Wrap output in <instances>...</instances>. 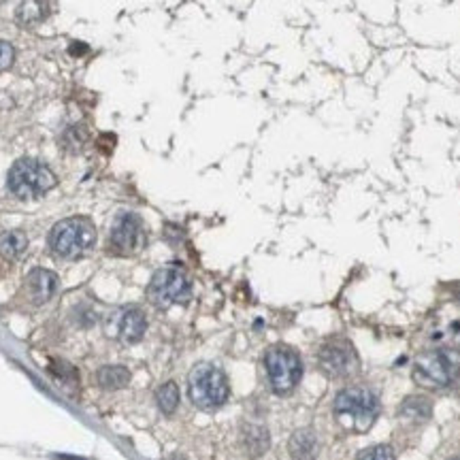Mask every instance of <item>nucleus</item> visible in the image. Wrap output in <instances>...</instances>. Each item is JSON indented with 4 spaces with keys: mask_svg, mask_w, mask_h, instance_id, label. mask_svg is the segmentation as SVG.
<instances>
[{
    "mask_svg": "<svg viewBox=\"0 0 460 460\" xmlns=\"http://www.w3.org/2000/svg\"><path fill=\"white\" fill-rule=\"evenodd\" d=\"M96 241V228L88 218H68L58 222L49 233V247L62 260L86 256Z\"/></svg>",
    "mask_w": 460,
    "mask_h": 460,
    "instance_id": "1",
    "label": "nucleus"
},
{
    "mask_svg": "<svg viewBox=\"0 0 460 460\" xmlns=\"http://www.w3.org/2000/svg\"><path fill=\"white\" fill-rule=\"evenodd\" d=\"M335 416L347 428L367 432L379 416V403L369 388H345L335 399Z\"/></svg>",
    "mask_w": 460,
    "mask_h": 460,
    "instance_id": "2",
    "label": "nucleus"
},
{
    "mask_svg": "<svg viewBox=\"0 0 460 460\" xmlns=\"http://www.w3.org/2000/svg\"><path fill=\"white\" fill-rule=\"evenodd\" d=\"M460 377V352L445 347L422 354L414 365V381L422 388H445Z\"/></svg>",
    "mask_w": 460,
    "mask_h": 460,
    "instance_id": "3",
    "label": "nucleus"
},
{
    "mask_svg": "<svg viewBox=\"0 0 460 460\" xmlns=\"http://www.w3.org/2000/svg\"><path fill=\"white\" fill-rule=\"evenodd\" d=\"M188 394L190 401L202 412H211V409L222 407L228 399L226 373L211 363L196 365L188 377Z\"/></svg>",
    "mask_w": 460,
    "mask_h": 460,
    "instance_id": "4",
    "label": "nucleus"
},
{
    "mask_svg": "<svg viewBox=\"0 0 460 460\" xmlns=\"http://www.w3.org/2000/svg\"><path fill=\"white\" fill-rule=\"evenodd\" d=\"M147 296L160 309L186 305L192 298V279L182 265H166L153 273L147 286Z\"/></svg>",
    "mask_w": 460,
    "mask_h": 460,
    "instance_id": "5",
    "label": "nucleus"
},
{
    "mask_svg": "<svg viewBox=\"0 0 460 460\" xmlns=\"http://www.w3.org/2000/svg\"><path fill=\"white\" fill-rule=\"evenodd\" d=\"M9 190L21 200H35L56 186V175L47 164L35 158L17 160L7 177Z\"/></svg>",
    "mask_w": 460,
    "mask_h": 460,
    "instance_id": "6",
    "label": "nucleus"
},
{
    "mask_svg": "<svg viewBox=\"0 0 460 460\" xmlns=\"http://www.w3.org/2000/svg\"><path fill=\"white\" fill-rule=\"evenodd\" d=\"M265 369L271 388L279 394L286 396L290 394L303 377V363L300 356L294 347L277 343L267 349L265 354Z\"/></svg>",
    "mask_w": 460,
    "mask_h": 460,
    "instance_id": "7",
    "label": "nucleus"
},
{
    "mask_svg": "<svg viewBox=\"0 0 460 460\" xmlns=\"http://www.w3.org/2000/svg\"><path fill=\"white\" fill-rule=\"evenodd\" d=\"M318 361L322 371L332 379H349L361 371V358H358L354 345L343 337L328 339L320 347Z\"/></svg>",
    "mask_w": 460,
    "mask_h": 460,
    "instance_id": "8",
    "label": "nucleus"
},
{
    "mask_svg": "<svg viewBox=\"0 0 460 460\" xmlns=\"http://www.w3.org/2000/svg\"><path fill=\"white\" fill-rule=\"evenodd\" d=\"M143 241V222L137 213L126 211L117 215V220L111 226V235H109V245L115 253H133L139 249Z\"/></svg>",
    "mask_w": 460,
    "mask_h": 460,
    "instance_id": "9",
    "label": "nucleus"
},
{
    "mask_svg": "<svg viewBox=\"0 0 460 460\" xmlns=\"http://www.w3.org/2000/svg\"><path fill=\"white\" fill-rule=\"evenodd\" d=\"M147 330V318L139 307H126L117 320V335L124 343L133 345L143 339Z\"/></svg>",
    "mask_w": 460,
    "mask_h": 460,
    "instance_id": "10",
    "label": "nucleus"
},
{
    "mask_svg": "<svg viewBox=\"0 0 460 460\" xmlns=\"http://www.w3.org/2000/svg\"><path fill=\"white\" fill-rule=\"evenodd\" d=\"M58 286H60V281H58L56 273H51L47 269H35L28 275V279H26V288H28V294L35 305L47 303L58 292Z\"/></svg>",
    "mask_w": 460,
    "mask_h": 460,
    "instance_id": "11",
    "label": "nucleus"
},
{
    "mask_svg": "<svg viewBox=\"0 0 460 460\" xmlns=\"http://www.w3.org/2000/svg\"><path fill=\"white\" fill-rule=\"evenodd\" d=\"M288 448L294 460H314L320 452V441L312 428H300L290 437Z\"/></svg>",
    "mask_w": 460,
    "mask_h": 460,
    "instance_id": "12",
    "label": "nucleus"
},
{
    "mask_svg": "<svg viewBox=\"0 0 460 460\" xmlns=\"http://www.w3.org/2000/svg\"><path fill=\"white\" fill-rule=\"evenodd\" d=\"M26 245H28V241L19 230H7V233L0 235V256L7 260H17L26 251Z\"/></svg>",
    "mask_w": 460,
    "mask_h": 460,
    "instance_id": "13",
    "label": "nucleus"
},
{
    "mask_svg": "<svg viewBox=\"0 0 460 460\" xmlns=\"http://www.w3.org/2000/svg\"><path fill=\"white\" fill-rule=\"evenodd\" d=\"M243 445L251 456H260L269 448V432L265 426H245L243 428Z\"/></svg>",
    "mask_w": 460,
    "mask_h": 460,
    "instance_id": "14",
    "label": "nucleus"
},
{
    "mask_svg": "<svg viewBox=\"0 0 460 460\" xmlns=\"http://www.w3.org/2000/svg\"><path fill=\"white\" fill-rule=\"evenodd\" d=\"M96 381L107 390H119L131 381V371L124 367H102L96 375Z\"/></svg>",
    "mask_w": 460,
    "mask_h": 460,
    "instance_id": "15",
    "label": "nucleus"
},
{
    "mask_svg": "<svg viewBox=\"0 0 460 460\" xmlns=\"http://www.w3.org/2000/svg\"><path fill=\"white\" fill-rule=\"evenodd\" d=\"M430 412H432V403L426 396H409L401 405V416L414 422L430 418Z\"/></svg>",
    "mask_w": 460,
    "mask_h": 460,
    "instance_id": "16",
    "label": "nucleus"
},
{
    "mask_svg": "<svg viewBox=\"0 0 460 460\" xmlns=\"http://www.w3.org/2000/svg\"><path fill=\"white\" fill-rule=\"evenodd\" d=\"M156 401H158L160 412L164 416H171L177 409V405H179V388H177V383H173V381L162 383V386L158 388V392H156Z\"/></svg>",
    "mask_w": 460,
    "mask_h": 460,
    "instance_id": "17",
    "label": "nucleus"
},
{
    "mask_svg": "<svg viewBox=\"0 0 460 460\" xmlns=\"http://www.w3.org/2000/svg\"><path fill=\"white\" fill-rule=\"evenodd\" d=\"M49 369H51V373H54L60 381L70 383V386H75V383H77V371H75L73 365H68V363H64V361H54Z\"/></svg>",
    "mask_w": 460,
    "mask_h": 460,
    "instance_id": "18",
    "label": "nucleus"
},
{
    "mask_svg": "<svg viewBox=\"0 0 460 460\" xmlns=\"http://www.w3.org/2000/svg\"><path fill=\"white\" fill-rule=\"evenodd\" d=\"M356 460H394V450L390 445H373L363 450Z\"/></svg>",
    "mask_w": 460,
    "mask_h": 460,
    "instance_id": "19",
    "label": "nucleus"
},
{
    "mask_svg": "<svg viewBox=\"0 0 460 460\" xmlns=\"http://www.w3.org/2000/svg\"><path fill=\"white\" fill-rule=\"evenodd\" d=\"M86 131L82 126H75V128H70V131L66 133V145L70 147V149H79L84 143H86Z\"/></svg>",
    "mask_w": 460,
    "mask_h": 460,
    "instance_id": "20",
    "label": "nucleus"
},
{
    "mask_svg": "<svg viewBox=\"0 0 460 460\" xmlns=\"http://www.w3.org/2000/svg\"><path fill=\"white\" fill-rule=\"evenodd\" d=\"M13 47L7 41H0V70H7L13 64Z\"/></svg>",
    "mask_w": 460,
    "mask_h": 460,
    "instance_id": "21",
    "label": "nucleus"
},
{
    "mask_svg": "<svg viewBox=\"0 0 460 460\" xmlns=\"http://www.w3.org/2000/svg\"><path fill=\"white\" fill-rule=\"evenodd\" d=\"M452 294H454V298L460 303V281H458V284H454V286H452Z\"/></svg>",
    "mask_w": 460,
    "mask_h": 460,
    "instance_id": "22",
    "label": "nucleus"
},
{
    "mask_svg": "<svg viewBox=\"0 0 460 460\" xmlns=\"http://www.w3.org/2000/svg\"><path fill=\"white\" fill-rule=\"evenodd\" d=\"M450 460H460V458H450Z\"/></svg>",
    "mask_w": 460,
    "mask_h": 460,
    "instance_id": "23",
    "label": "nucleus"
},
{
    "mask_svg": "<svg viewBox=\"0 0 460 460\" xmlns=\"http://www.w3.org/2000/svg\"><path fill=\"white\" fill-rule=\"evenodd\" d=\"M0 3H3V0H0Z\"/></svg>",
    "mask_w": 460,
    "mask_h": 460,
    "instance_id": "24",
    "label": "nucleus"
}]
</instances>
